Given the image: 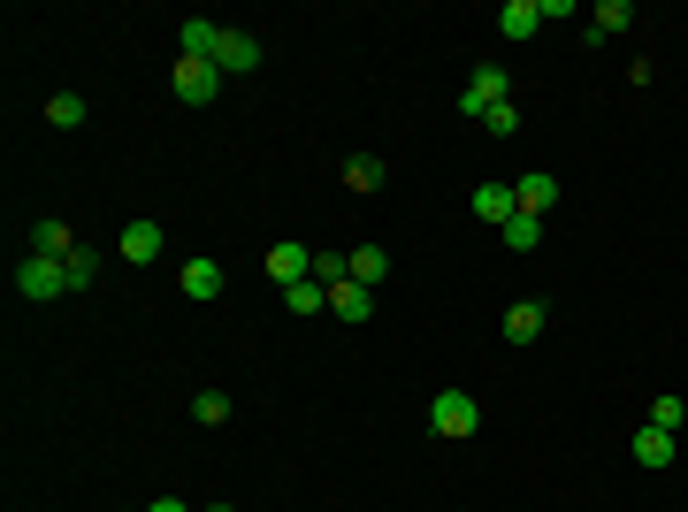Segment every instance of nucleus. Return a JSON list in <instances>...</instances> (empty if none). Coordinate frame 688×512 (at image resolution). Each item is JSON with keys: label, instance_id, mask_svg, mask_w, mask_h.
Masks as SVG:
<instances>
[{"label": "nucleus", "instance_id": "obj_1", "mask_svg": "<svg viewBox=\"0 0 688 512\" xmlns=\"http://www.w3.org/2000/svg\"><path fill=\"white\" fill-rule=\"evenodd\" d=\"M429 428H436V436H452V444H459V436H475V428H482V405H475V390H436V405H429Z\"/></svg>", "mask_w": 688, "mask_h": 512}, {"label": "nucleus", "instance_id": "obj_2", "mask_svg": "<svg viewBox=\"0 0 688 512\" xmlns=\"http://www.w3.org/2000/svg\"><path fill=\"white\" fill-rule=\"evenodd\" d=\"M506 85H513V77H506L498 62H482V69L459 85V115H467V123H482L490 108H506Z\"/></svg>", "mask_w": 688, "mask_h": 512}, {"label": "nucleus", "instance_id": "obj_3", "mask_svg": "<svg viewBox=\"0 0 688 512\" xmlns=\"http://www.w3.org/2000/svg\"><path fill=\"white\" fill-rule=\"evenodd\" d=\"M62 291H69V268H62V260H38V253H31V260L15 268V299L46 307V299H62Z\"/></svg>", "mask_w": 688, "mask_h": 512}, {"label": "nucleus", "instance_id": "obj_4", "mask_svg": "<svg viewBox=\"0 0 688 512\" xmlns=\"http://www.w3.org/2000/svg\"><path fill=\"white\" fill-rule=\"evenodd\" d=\"M169 85H176V100H184V108H207V100H214L230 77H222L214 62H191V54H176V77H169Z\"/></svg>", "mask_w": 688, "mask_h": 512}, {"label": "nucleus", "instance_id": "obj_5", "mask_svg": "<svg viewBox=\"0 0 688 512\" xmlns=\"http://www.w3.org/2000/svg\"><path fill=\"white\" fill-rule=\"evenodd\" d=\"M214 69H222V77H253V69H260V38H253V31H230V23H222Z\"/></svg>", "mask_w": 688, "mask_h": 512}, {"label": "nucleus", "instance_id": "obj_6", "mask_svg": "<svg viewBox=\"0 0 688 512\" xmlns=\"http://www.w3.org/2000/svg\"><path fill=\"white\" fill-rule=\"evenodd\" d=\"M260 268H268V283H284V291H291V283H307V276H314V253H307L299 237H284V245H268V260H260Z\"/></svg>", "mask_w": 688, "mask_h": 512}, {"label": "nucleus", "instance_id": "obj_7", "mask_svg": "<svg viewBox=\"0 0 688 512\" xmlns=\"http://www.w3.org/2000/svg\"><path fill=\"white\" fill-rule=\"evenodd\" d=\"M31 253H38V260H69V253H77L69 222H62V214H38V222H31Z\"/></svg>", "mask_w": 688, "mask_h": 512}, {"label": "nucleus", "instance_id": "obj_8", "mask_svg": "<svg viewBox=\"0 0 688 512\" xmlns=\"http://www.w3.org/2000/svg\"><path fill=\"white\" fill-rule=\"evenodd\" d=\"M162 245H169V237H162V222H131V230L115 237V253H123L131 268H146V260H162Z\"/></svg>", "mask_w": 688, "mask_h": 512}, {"label": "nucleus", "instance_id": "obj_9", "mask_svg": "<svg viewBox=\"0 0 688 512\" xmlns=\"http://www.w3.org/2000/svg\"><path fill=\"white\" fill-rule=\"evenodd\" d=\"M176 291H184V299H199V307H207V299H222V268H214V260H184V268H176Z\"/></svg>", "mask_w": 688, "mask_h": 512}, {"label": "nucleus", "instance_id": "obj_10", "mask_svg": "<svg viewBox=\"0 0 688 512\" xmlns=\"http://www.w3.org/2000/svg\"><path fill=\"white\" fill-rule=\"evenodd\" d=\"M674 452H681L674 428H651V421L635 428V467H674Z\"/></svg>", "mask_w": 688, "mask_h": 512}, {"label": "nucleus", "instance_id": "obj_11", "mask_svg": "<svg viewBox=\"0 0 688 512\" xmlns=\"http://www.w3.org/2000/svg\"><path fill=\"white\" fill-rule=\"evenodd\" d=\"M214 46H222V23H207V15H191L176 31V54H191V62H214Z\"/></svg>", "mask_w": 688, "mask_h": 512}, {"label": "nucleus", "instance_id": "obj_12", "mask_svg": "<svg viewBox=\"0 0 688 512\" xmlns=\"http://www.w3.org/2000/svg\"><path fill=\"white\" fill-rule=\"evenodd\" d=\"M475 214H482V222H498V230H506V222H513V214H520L513 183H475Z\"/></svg>", "mask_w": 688, "mask_h": 512}, {"label": "nucleus", "instance_id": "obj_13", "mask_svg": "<svg viewBox=\"0 0 688 512\" xmlns=\"http://www.w3.org/2000/svg\"><path fill=\"white\" fill-rule=\"evenodd\" d=\"M513 199H520V214H535V222H543V207H558V176H520L513 183Z\"/></svg>", "mask_w": 688, "mask_h": 512}, {"label": "nucleus", "instance_id": "obj_14", "mask_svg": "<svg viewBox=\"0 0 688 512\" xmlns=\"http://www.w3.org/2000/svg\"><path fill=\"white\" fill-rule=\"evenodd\" d=\"M330 314H337V322H367V314H375V291H367V283H352V276H344L337 291H330Z\"/></svg>", "mask_w": 688, "mask_h": 512}, {"label": "nucleus", "instance_id": "obj_15", "mask_svg": "<svg viewBox=\"0 0 688 512\" xmlns=\"http://www.w3.org/2000/svg\"><path fill=\"white\" fill-rule=\"evenodd\" d=\"M535 337H543V307H535V299L506 307V344H535Z\"/></svg>", "mask_w": 688, "mask_h": 512}, {"label": "nucleus", "instance_id": "obj_16", "mask_svg": "<svg viewBox=\"0 0 688 512\" xmlns=\"http://www.w3.org/2000/svg\"><path fill=\"white\" fill-rule=\"evenodd\" d=\"M498 31H506V38H535V31H543V8H535V0H506Z\"/></svg>", "mask_w": 688, "mask_h": 512}, {"label": "nucleus", "instance_id": "obj_17", "mask_svg": "<svg viewBox=\"0 0 688 512\" xmlns=\"http://www.w3.org/2000/svg\"><path fill=\"white\" fill-rule=\"evenodd\" d=\"M382 276H390V253H382V245H359V253H352V283L382 291Z\"/></svg>", "mask_w": 688, "mask_h": 512}, {"label": "nucleus", "instance_id": "obj_18", "mask_svg": "<svg viewBox=\"0 0 688 512\" xmlns=\"http://www.w3.org/2000/svg\"><path fill=\"white\" fill-rule=\"evenodd\" d=\"M628 23H635V8H628V0H604L581 31H589V38H612V31H628Z\"/></svg>", "mask_w": 688, "mask_h": 512}, {"label": "nucleus", "instance_id": "obj_19", "mask_svg": "<svg viewBox=\"0 0 688 512\" xmlns=\"http://www.w3.org/2000/svg\"><path fill=\"white\" fill-rule=\"evenodd\" d=\"M284 307H291V314H330V283H314V276H307V283H291V291H284Z\"/></svg>", "mask_w": 688, "mask_h": 512}, {"label": "nucleus", "instance_id": "obj_20", "mask_svg": "<svg viewBox=\"0 0 688 512\" xmlns=\"http://www.w3.org/2000/svg\"><path fill=\"white\" fill-rule=\"evenodd\" d=\"M651 428H674V436L688 428V398H681V390H666V398H651Z\"/></svg>", "mask_w": 688, "mask_h": 512}, {"label": "nucleus", "instance_id": "obj_21", "mask_svg": "<svg viewBox=\"0 0 688 512\" xmlns=\"http://www.w3.org/2000/svg\"><path fill=\"white\" fill-rule=\"evenodd\" d=\"M344 191H382V162L375 154H352L344 162Z\"/></svg>", "mask_w": 688, "mask_h": 512}, {"label": "nucleus", "instance_id": "obj_22", "mask_svg": "<svg viewBox=\"0 0 688 512\" xmlns=\"http://www.w3.org/2000/svg\"><path fill=\"white\" fill-rule=\"evenodd\" d=\"M191 421H199V428H222V421H230V390H199V398H191Z\"/></svg>", "mask_w": 688, "mask_h": 512}, {"label": "nucleus", "instance_id": "obj_23", "mask_svg": "<svg viewBox=\"0 0 688 512\" xmlns=\"http://www.w3.org/2000/svg\"><path fill=\"white\" fill-rule=\"evenodd\" d=\"M46 123H54V131H77V123H85V100H77V92H54V100H46Z\"/></svg>", "mask_w": 688, "mask_h": 512}, {"label": "nucleus", "instance_id": "obj_24", "mask_svg": "<svg viewBox=\"0 0 688 512\" xmlns=\"http://www.w3.org/2000/svg\"><path fill=\"white\" fill-rule=\"evenodd\" d=\"M506 245H513V253H535V245H543V222H535V214H513V222H506Z\"/></svg>", "mask_w": 688, "mask_h": 512}, {"label": "nucleus", "instance_id": "obj_25", "mask_svg": "<svg viewBox=\"0 0 688 512\" xmlns=\"http://www.w3.org/2000/svg\"><path fill=\"white\" fill-rule=\"evenodd\" d=\"M62 268H69V291H92V276H100V253H85V245H77Z\"/></svg>", "mask_w": 688, "mask_h": 512}, {"label": "nucleus", "instance_id": "obj_26", "mask_svg": "<svg viewBox=\"0 0 688 512\" xmlns=\"http://www.w3.org/2000/svg\"><path fill=\"white\" fill-rule=\"evenodd\" d=\"M482 131H490V138H513V131H520V108H513V100H506V108H490V115H482Z\"/></svg>", "mask_w": 688, "mask_h": 512}, {"label": "nucleus", "instance_id": "obj_27", "mask_svg": "<svg viewBox=\"0 0 688 512\" xmlns=\"http://www.w3.org/2000/svg\"><path fill=\"white\" fill-rule=\"evenodd\" d=\"M146 512H191V505H184V498H154Z\"/></svg>", "mask_w": 688, "mask_h": 512}, {"label": "nucleus", "instance_id": "obj_28", "mask_svg": "<svg viewBox=\"0 0 688 512\" xmlns=\"http://www.w3.org/2000/svg\"><path fill=\"white\" fill-rule=\"evenodd\" d=\"M207 512H237V505H207Z\"/></svg>", "mask_w": 688, "mask_h": 512}]
</instances>
